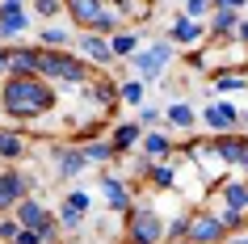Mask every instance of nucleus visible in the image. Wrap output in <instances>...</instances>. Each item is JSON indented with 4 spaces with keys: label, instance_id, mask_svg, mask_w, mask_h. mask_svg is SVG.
<instances>
[{
    "label": "nucleus",
    "instance_id": "1",
    "mask_svg": "<svg viewBox=\"0 0 248 244\" xmlns=\"http://www.w3.org/2000/svg\"><path fill=\"white\" fill-rule=\"evenodd\" d=\"M0 105H4V114L21 118V122H34V118H42L55 105V93L38 72L34 76H9L4 93H0Z\"/></svg>",
    "mask_w": 248,
    "mask_h": 244
},
{
    "label": "nucleus",
    "instance_id": "2",
    "mask_svg": "<svg viewBox=\"0 0 248 244\" xmlns=\"http://www.w3.org/2000/svg\"><path fill=\"white\" fill-rule=\"evenodd\" d=\"M42 76L67 80V84H84V80H89V59H80V55H63V51H55V55L42 51Z\"/></svg>",
    "mask_w": 248,
    "mask_h": 244
},
{
    "label": "nucleus",
    "instance_id": "3",
    "mask_svg": "<svg viewBox=\"0 0 248 244\" xmlns=\"http://www.w3.org/2000/svg\"><path fill=\"white\" fill-rule=\"evenodd\" d=\"M126 236H131V244H160L169 231H164V223H160V215L152 211V206H135Z\"/></svg>",
    "mask_w": 248,
    "mask_h": 244
},
{
    "label": "nucleus",
    "instance_id": "4",
    "mask_svg": "<svg viewBox=\"0 0 248 244\" xmlns=\"http://www.w3.org/2000/svg\"><path fill=\"white\" fill-rule=\"evenodd\" d=\"M13 211H17V219H21V228H38L42 240H55V215L38 202V198H21Z\"/></svg>",
    "mask_w": 248,
    "mask_h": 244
},
{
    "label": "nucleus",
    "instance_id": "5",
    "mask_svg": "<svg viewBox=\"0 0 248 244\" xmlns=\"http://www.w3.org/2000/svg\"><path fill=\"white\" fill-rule=\"evenodd\" d=\"M169 59H172V47H169V42H156V47H147V51H139V55L131 59V64L139 67V76L156 80V76H164V67H169Z\"/></svg>",
    "mask_w": 248,
    "mask_h": 244
},
{
    "label": "nucleus",
    "instance_id": "6",
    "mask_svg": "<svg viewBox=\"0 0 248 244\" xmlns=\"http://www.w3.org/2000/svg\"><path fill=\"white\" fill-rule=\"evenodd\" d=\"M30 26V13L21 0H0V38H17V34H26Z\"/></svg>",
    "mask_w": 248,
    "mask_h": 244
},
{
    "label": "nucleus",
    "instance_id": "7",
    "mask_svg": "<svg viewBox=\"0 0 248 244\" xmlns=\"http://www.w3.org/2000/svg\"><path fill=\"white\" fill-rule=\"evenodd\" d=\"M202 122H206L215 135H223V130H235V127H240V110H235L232 101H210L206 114H202Z\"/></svg>",
    "mask_w": 248,
    "mask_h": 244
},
{
    "label": "nucleus",
    "instance_id": "8",
    "mask_svg": "<svg viewBox=\"0 0 248 244\" xmlns=\"http://www.w3.org/2000/svg\"><path fill=\"white\" fill-rule=\"evenodd\" d=\"M55 177H76V173H84V168L93 164L89 160V147L80 143V147H55Z\"/></svg>",
    "mask_w": 248,
    "mask_h": 244
},
{
    "label": "nucleus",
    "instance_id": "9",
    "mask_svg": "<svg viewBox=\"0 0 248 244\" xmlns=\"http://www.w3.org/2000/svg\"><path fill=\"white\" fill-rule=\"evenodd\" d=\"M223 219L219 215H189V240L194 244H219L223 240Z\"/></svg>",
    "mask_w": 248,
    "mask_h": 244
},
{
    "label": "nucleus",
    "instance_id": "10",
    "mask_svg": "<svg viewBox=\"0 0 248 244\" xmlns=\"http://www.w3.org/2000/svg\"><path fill=\"white\" fill-rule=\"evenodd\" d=\"M215 152H219V160H223V164L240 168V160H244V152H248V135L223 130V135H215Z\"/></svg>",
    "mask_w": 248,
    "mask_h": 244
},
{
    "label": "nucleus",
    "instance_id": "11",
    "mask_svg": "<svg viewBox=\"0 0 248 244\" xmlns=\"http://www.w3.org/2000/svg\"><path fill=\"white\" fill-rule=\"evenodd\" d=\"M76 51H80V59H89V64H97V67L114 64V47L105 38H97V34H84V38L76 42Z\"/></svg>",
    "mask_w": 248,
    "mask_h": 244
},
{
    "label": "nucleus",
    "instance_id": "12",
    "mask_svg": "<svg viewBox=\"0 0 248 244\" xmlns=\"http://www.w3.org/2000/svg\"><path fill=\"white\" fill-rule=\"evenodd\" d=\"M34 72H42V51H30V47L9 51V76H34Z\"/></svg>",
    "mask_w": 248,
    "mask_h": 244
},
{
    "label": "nucleus",
    "instance_id": "13",
    "mask_svg": "<svg viewBox=\"0 0 248 244\" xmlns=\"http://www.w3.org/2000/svg\"><path fill=\"white\" fill-rule=\"evenodd\" d=\"M210 34V26H202V21H198V17H177V21H172V38L177 42H185V47H198V42L206 38Z\"/></svg>",
    "mask_w": 248,
    "mask_h": 244
},
{
    "label": "nucleus",
    "instance_id": "14",
    "mask_svg": "<svg viewBox=\"0 0 248 244\" xmlns=\"http://www.w3.org/2000/svg\"><path fill=\"white\" fill-rule=\"evenodd\" d=\"M26 190H30V181L21 177V173H4V177H0V211L17 206L26 198Z\"/></svg>",
    "mask_w": 248,
    "mask_h": 244
},
{
    "label": "nucleus",
    "instance_id": "15",
    "mask_svg": "<svg viewBox=\"0 0 248 244\" xmlns=\"http://www.w3.org/2000/svg\"><path fill=\"white\" fill-rule=\"evenodd\" d=\"M235 26H240V9H232V4H215V9H210V34H215V38L235 34Z\"/></svg>",
    "mask_w": 248,
    "mask_h": 244
},
{
    "label": "nucleus",
    "instance_id": "16",
    "mask_svg": "<svg viewBox=\"0 0 248 244\" xmlns=\"http://www.w3.org/2000/svg\"><path fill=\"white\" fill-rule=\"evenodd\" d=\"M101 194H105V202H109V211H131V185H126V181L105 177L101 181Z\"/></svg>",
    "mask_w": 248,
    "mask_h": 244
},
{
    "label": "nucleus",
    "instance_id": "17",
    "mask_svg": "<svg viewBox=\"0 0 248 244\" xmlns=\"http://www.w3.org/2000/svg\"><path fill=\"white\" fill-rule=\"evenodd\" d=\"M67 9H72V17H76V26H97V21L105 17L101 0H67Z\"/></svg>",
    "mask_w": 248,
    "mask_h": 244
},
{
    "label": "nucleus",
    "instance_id": "18",
    "mask_svg": "<svg viewBox=\"0 0 248 244\" xmlns=\"http://www.w3.org/2000/svg\"><path fill=\"white\" fill-rule=\"evenodd\" d=\"M139 147H143L147 160H169V156H172V139H169V135H160V130H147L143 139H139Z\"/></svg>",
    "mask_w": 248,
    "mask_h": 244
},
{
    "label": "nucleus",
    "instance_id": "19",
    "mask_svg": "<svg viewBox=\"0 0 248 244\" xmlns=\"http://www.w3.org/2000/svg\"><path fill=\"white\" fill-rule=\"evenodd\" d=\"M219 198H223V206H240V211H248V181H223Z\"/></svg>",
    "mask_w": 248,
    "mask_h": 244
},
{
    "label": "nucleus",
    "instance_id": "20",
    "mask_svg": "<svg viewBox=\"0 0 248 244\" xmlns=\"http://www.w3.org/2000/svg\"><path fill=\"white\" fill-rule=\"evenodd\" d=\"M139 139H143V135H139V122H122V127H114V139L109 143H114L118 152H126V147H135Z\"/></svg>",
    "mask_w": 248,
    "mask_h": 244
},
{
    "label": "nucleus",
    "instance_id": "21",
    "mask_svg": "<svg viewBox=\"0 0 248 244\" xmlns=\"http://www.w3.org/2000/svg\"><path fill=\"white\" fill-rule=\"evenodd\" d=\"M0 156H9V160L26 156V135H17V130H0Z\"/></svg>",
    "mask_w": 248,
    "mask_h": 244
},
{
    "label": "nucleus",
    "instance_id": "22",
    "mask_svg": "<svg viewBox=\"0 0 248 244\" xmlns=\"http://www.w3.org/2000/svg\"><path fill=\"white\" fill-rule=\"evenodd\" d=\"M172 122V127H181V130H189L198 122V114H194V105H185V101H177V105H169V114H164Z\"/></svg>",
    "mask_w": 248,
    "mask_h": 244
},
{
    "label": "nucleus",
    "instance_id": "23",
    "mask_svg": "<svg viewBox=\"0 0 248 244\" xmlns=\"http://www.w3.org/2000/svg\"><path fill=\"white\" fill-rule=\"evenodd\" d=\"M84 215H89V211H80V206H72V202H63V206H59V223H63V228H72V231H76L80 223H84Z\"/></svg>",
    "mask_w": 248,
    "mask_h": 244
},
{
    "label": "nucleus",
    "instance_id": "24",
    "mask_svg": "<svg viewBox=\"0 0 248 244\" xmlns=\"http://www.w3.org/2000/svg\"><path fill=\"white\" fill-rule=\"evenodd\" d=\"M215 89H248V80L240 76V72H219V76H215Z\"/></svg>",
    "mask_w": 248,
    "mask_h": 244
},
{
    "label": "nucleus",
    "instance_id": "25",
    "mask_svg": "<svg viewBox=\"0 0 248 244\" xmlns=\"http://www.w3.org/2000/svg\"><path fill=\"white\" fill-rule=\"evenodd\" d=\"M215 215L223 219V228H240V223H244V215H248V211H240V206H219Z\"/></svg>",
    "mask_w": 248,
    "mask_h": 244
},
{
    "label": "nucleus",
    "instance_id": "26",
    "mask_svg": "<svg viewBox=\"0 0 248 244\" xmlns=\"http://www.w3.org/2000/svg\"><path fill=\"white\" fill-rule=\"evenodd\" d=\"M17 236H21V219H0V244H13Z\"/></svg>",
    "mask_w": 248,
    "mask_h": 244
},
{
    "label": "nucleus",
    "instance_id": "27",
    "mask_svg": "<svg viewBox=\"0 0 248 244\" xmlns=\"http://www.w3.org/2000/svg\"><path fill=\"white\" fill-rule=\"evenodd\" d=\"M118 93H122V101H126V105H143V84H139V80H126Z\"/></svg>",
    "mask_w": 248,
    "mask_h": 244
},
{
    "label": "nucleus",
    "instance_id": "28",
    "mask_svg": "<svg viewBox=\"0 0 248 244\" xmlns=\"http://www.w3.org/2000/svg\"><path fill=\"white\" fill-rule=\"evenodd\" d=\"M84 147H89V160H93V164H97V160H109V156L118 152L114 143H84Z\"/></svg>",
    "mask_w": 248,
    "mask_h": 244
},
{
    "label": "nucleus",
    "instance_id": "29",
    "mask_svg": "<svg viewBox=\"0 0 248 244\" xmlns=\"http://www.w3.org/2000/svg\"><path fill=\"white\" fill-rule=\"evenodd\" d=\"M135 42H139L135 34H118V38L109 42V47H114V55H135Z\"/></svg>",
    "mask_w": 248,
    "mask_h": 244
},
{
    "label": "nucleus",
    "instance_id": "30",
    "mask_svg": "<svg viewBox=\"0 0 248 244\" xmlns=\"http://www.w3.org/2000/svg\"><path fill=\"white\" fill-rule=\"evenodd\" d=\"M42 42H46V47H63V42H67V30L46 26V30H42Z\"/></svg>",
    "mask_w": 248,
    "mask_h": 244
},
{
    "label": "nucleus",
    "instance_id": "31",
    "mask_svg": "<svg viewBox=\"0 0 248 244\" xmlns=\"http://www.w3.org/2000/svg\"><path fill=\"white\" fill-rule=\"evenodd\" d=\"M181 4H185V13H189V17H206L210 9H215L210 0H181Z\"/></svg>",
    "mask_w": 248,
    "mask_h": 244
},
{
    "label": "nucleus",
    "instance_id": "32",
    "mask_svg": "<svg viewBox=\"0 0 248 244\" xmlns=\"http://www.w3.org/2000/svg\"><path fill=\"white\" fill-rule=\"evenodd\" d=\"M34 9H38L42 17H59V9H63V4H59V0H34Z\"/></svg>",
    "mask_w": 248,
    "mask_h": 244
},
{
    "label": "nucleus",
    "instance_id": "33",
    "mask_svg": "<svg viewBox=\"0 0 248 244\" xmlns=\"http://www.w3.org/2000/svg\"><path fill=\"white\" fill-rule=\"evenodd\" d=\"M67 202H72V206H80V211H89V206H93V198H89V190H72V194H67Z\"/></svg>",
    "mask_w": 248,
    "mask_h": 244
},
{
    "label": "nucleus",
    "instance_id": "34",
    "mask_svg": "<svg viewBox=\"0 0 248 244\" xmlns=\"http://www.w3.org/2000/svg\"><path fill=\"white\" fill-rule=\"evenodd\" d=\"M160 118H164V114H160L156 105H143V114H139V122H143V127H152V122H160Z\"/></svg>",
    "mask_w": 248,
    "mask_h": 244
},
{
    "label": "nucleus",
    "instance_id": "35",
    "mask_svg": "<svg viewBox=\"0 0 248 244\" xmlns=\"http://www.w3.org/2000/svg\"><path fill=\"white\" fill-rule=\"evenodd\" d=\"M235 38H240V42L248 47V21H240V26H235Z\"/></svg>",
    "mask_w": 248,
    "mask_h": 244
},
{
    "label": "nucleus",
    "instance_id": "36",
    "mask_svg": "<svg viewBox=\"0 0 248 244\" xmlns=\"http://www.w3.org/2000/svg\"><path fill=\"white\" fill-rule=\"evenodd\" d=\"M0 76H9V51H0Z\"/></svg>",
    "mask_w": 248,
    "mask_h": 244
},
{
    "label": "nucleus",
    "instance_id": "37",
    "mask_svg": "<svg viewBox=\"0 0 248 244\" xmlns=\"http://www.w3.org/2000/svg\"><path fill=\"white\" fill-rule=\"evenodd\" d=\"M215 4H232V9H244L248 0H215Z\"/></svg>",
    "mask_w": 248,
    "mask_h": 244
},
{
    "label": "nucleus",
    "instance_id": "38",
    "mask_svg": "<svg viewBox=\"0 0 248 244\" xmlns=\"http://www.w3.org/2000/svg\"><path fill=\"white\" fill-rule=\"evenodd\" d=\"M232 244H248V236H235V240H232Z\"/></svg>",
    "mask_w": 248,
    "mask_h": 244
},
{
    "label": "nucleus",
    "instance_id": "39",
    "mask_svg": "<svg viewBox=\"0 0 248 244\" xmlns=\"http://www.w3.org/2000/svg\"><path fill=\"white\" fill-rule=\"evenodd\" d=\"M240 168H244V173H248V152H244V160H240Z\"/></svg>",
    "mask_w": 248,
    "mask_h": 244
},
{
    "label": "nucleus",
    "instance_id": "40",
    "mask_svg": "<svg viewBox=\"0 0 248 244\" xmlns=\"http://www.w3.org/2000/svg\"><path fill=\"white\" fill-rule=\"evenodd\" d=\"M0 118H4V105H0Z\"/></svg>",
    "mask_w": 248,
    "mask_h": 244
},
{
    "label": "nucleus",
    "instance_id": "41",
    "mask_svg": "<svg viewBox=\"0 0 248 244\" xmlns=\"http://www.w3.org/2000/svg\"><path fill=\"white\" fill-rule=\"evenodd\" d=\"M181 244H194V240H181Z\"/></svg>",
    "mask_w": 248,
    "mask_h": 244
},
{
    "label": "nucleus",
    "instance_id": "42",
    "mask_svg": "<svg viewBox=\"0 0 248 244\" xmlns=\"http://www.w3.org/2000/svg\"><path fill=\"white\" fill-rule=\"evenodd\" d=\"M13 244H21V240H13Z\"/></svg>",
    "mask_w": 248,
    "mask_h": 244
}]
</instances>
